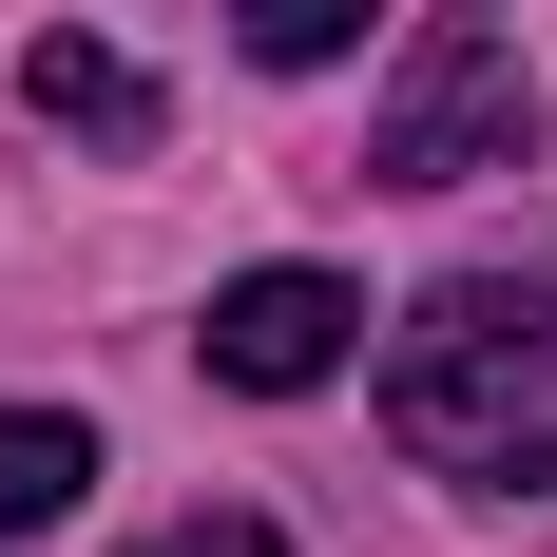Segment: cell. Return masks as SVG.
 <instances>
[{
  "instance_id": "1",
  "label": "cell",
  "mask_w": 557,
  "mask_h": 557,
  "mask_svg": "<svg viewBox=\"0 0 557 557\" xmlns=\"http://www.w3.org/2000/svg\"><path fill=\"white\" fill-rule=\"evenodd\" d=\"M385 443L423 481H481V500H519V481L557 500V270H461V288L404 308Z\"/></svg>"
},
{
  "instance_id": "2",
  "label": "cell",
  "mask_w": 557,
  "mask_h": 557,
  "mask_svg": "<svg viewBox=\"0 0 557 557\" xmlns=\"http://www.w3.org/2000/svg\"><path fill=\"white\" fill-rule=\"evenodd\" d=\"M519 39L500 20H423V58H404V97L366 115V173L385 193H461V173H519Z\"/></svg>"
},
{
  "instance_id": "3",
  "label": "cell",
  "mask_w": 557,
  "mask_h": 557,
  "mask_svg": "<svg viewBox=\"0 0 557 557\" xmlns=\"http://www.w3.org/2000/svg\"><path fill=\"white\" fill-rule=\"evenodd\" d=\"M346 346H366V308H346L327 270H231V288H212V385H250V404L327 385Z\"/></svg>"
},
{
  "instance_id": "4",
  "label": "cell",
  "mask_w": 557,
  "mask_h": 557,
  "mask_svg": "<svg viewBox=\"0 0 557 557\" xmlns=\"http://www.w3.org/2000/svg\"><path fill=\"white\" fill-rule=\"evenodd\" d=\"M20 115H39V135H97V154H154V77L115 39H39L20 58Z\"/></svg>"
},
{
  "instance_id": "5",
  "label": "cell",
  "mask_w": 557,
  "mask_h": 557,
  "mask_svg": "<svg viewBox=\"0 0 557 557\" xmlns=\"http://www.w3.org/2000/svg\"><path fill=\"white\" fill-rule=\"evenodd\" d=\"M97 500V443L58 423V404H0V539H39V519Z\"/></svg>"
},
{
  "instance_id": "6",
  "label": "cell",
  "mask_w": 557,
  "mask_h": 557,
  "mask_svg": "<svg viewBox=\"0 0 557 557\" xmlns=\"http://www.w3.org/2000/svg\"><path fill=\"white\" fill-rule=\"evenodd\" d=\"M366 20H385V0H231V39L270 58V77H308V58H346Z\"/></svg>"
},
{
  "instance_id": "7",
  "label": "cell",
  "mask_w": 557,
  "mask_h": 557,
  "mask_svg": "<svg viewBox=\"0 0 557 557\" xmlns=\"http://www.w3.org/2000/svg\"><path fill=\"white\" fill-rule=\"evenodd\" d=\"M135 557H288L270 519H173V539H135Z\"/></svg>"
}]
</instances>
